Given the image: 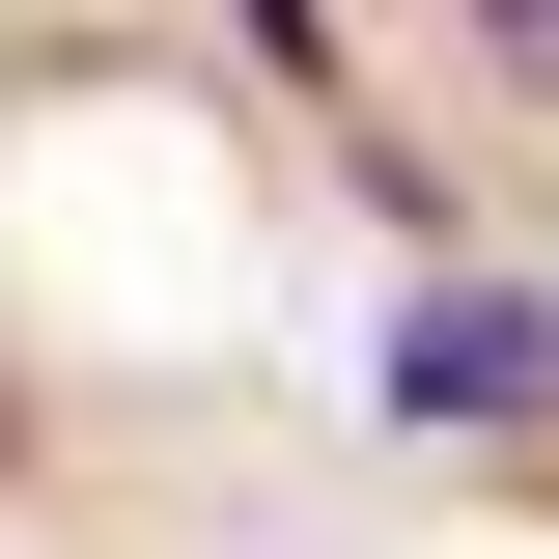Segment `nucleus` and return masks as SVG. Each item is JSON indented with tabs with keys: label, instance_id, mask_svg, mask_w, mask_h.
I'll list each match as a JSON object with an SVG mask.
<instances>
[{
	"label": "nucleus",
	"instance_id": "2",
	"mask_svg": "<svg viewBox=\"0 0 559 559\" xmlns=\"http://www.w3.org/2000/svg\"><path fill=\"white\" fill-rule=\"evenodd\" d=\"M476 28H503V57H532V84H559V0H476Z\"/></svg>",
	"mask_w": 559,
	"mask_h": 559
},
{
	"label": "nucleus",
	"instance_id": "3",
	"mask_svg": "<svg viewBox=\"0 0 559 559\" xmlns=\"http://www.w3.org/2000/svg\"><path fill=\"white\" fill-rule=\"evenodd\" d=\"M0 476H28V392H0Z\"/></svg>",
	"mask_w": 559,
	"mask_h": 559
},
{
	"label": "nucleus",
	"instance_id": "1",
	"mask_svg": "<svg viewBox=\"0 0 559 559\" xmlns=\"http://www.w3.org/2000/svg\"><path fill=\"white\" fill-rule=\"evenodd\" d=\"M364 392H392L419 448H532V419H559V308H532L503 252H448L392 336H364Z\"/></svg>",
	"mask_w": 559,
	"mask_h": 559
}]
</instances>
